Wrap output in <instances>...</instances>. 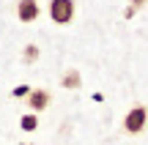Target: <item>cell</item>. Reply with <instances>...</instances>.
I'll return each instance as SVG.
<instances>
[{
	"label": "cell",
	"mask_w": 148,
	"mask_h": 145,
	"mask_svg": "<svg viewBox=\"0 0 148 145\" xmlns=\"http://www.w3.org/2000/svg\"><path fill=\"white\" fill-rule=\"evenodd\" d=\"M49 16L58 25H69L74 19V0H49Z\"/></svg>",
	"instance_id": "obj_1"
},
{
	"label": "cell",
	"mask_w": 148,
	"mask_h": 145,
	"mask_svg": "<svg viewBox=\"0 0 148 145\" xmlns=\"http://www.w3.org/2000/svg\"><path fill=\"white\" fill-rule=\"evenodd\" d=\"M145 120H148V110L137 104V107H132L129 115L123 118V129H126L129 134H140V131L145 129Z\"/></svg>",
	"instance_id": "obj_2"
},
{
	"label": "cell",
	"mask_w": 148,
	"mask_h": 145,
	"mask_svg": "<svg viewBox=\"0 0 148 145\" xmlns=\"http://www.w3.org/2000/svg\"><path fill=\"white\" fill-rule=\"evenodd\" d=\"M16 16H19V22L38 19V3L36 0H19V3H16Z\"/></svg>",
	"instance_id": "obj_3"
},
{
	"label": "cell",
	"mask_w": 148,
	"mask_h": 145,
	"mask_svg": "<svg viewBox=\"0 0 148 145\" xmlns=\"http://www.w3.org/2000/svg\"><path fill=\"white\" fill-rule=\"evenodd\" d=\"M47 104H49V93L47 91H30V93H27V107H30L33 112L47 110Z\"/></svg>",
	"instance_id": "obj_4"
},
{
	"label": "cell",
	"mask_w": 148,
	"mask_h": 145,
	"mask_svg": "<svg viewBox=\"0 0 148 145\" xmlns=\"http://www.w3.org/2000/svg\"><path fill=\"white\" fill-rule=\"evenodd\" d=\"M60 85L63 88H79V74L77 71H66L63 80H60Z\"/></svg>",
	"instance_id": "obj_5"
},
{
	"label": "cell",
	"mask_w": 148,
	"mask_h": 145,
	"mask_svg": "<svg viewBox=\"0 0 148 145\" xmlns=\"http://www.w3.org/2000/svg\"><path fill=\"white\" fill-rule=\"evenodd\" d=\"M19 126H22V131H33L38 126V120H36V115H25V118L19 120Z\"/></svg>",
	"instance_id": "obj_6"
},
{
	"label": "cell",
	"mask_w": 148,
	"mask_h": 145,
	"mask_svg": "<svg viewBox=\"0 0 148 145\" xmlns=\"http://www.w3.org/2000/svg\"><path fill=\"white\" fill-rule=\"evenodd\" d=\"M22 58H25V63H33V60L38 58V47H25V52H22Z\"/></svg>",
	"instance_id": "obj_7"
},
{
	"label": "cell",
	"mask_w": 148,
	"mask_h": 145,
	"mask_svg": "<svg viewBox=\"0 0 148 145\" xmlns=\"http://www.w3.org/2000/svg\"><path fill=\"white\" fill-rule=\"evenodd\" d=\"M27 93H30V88H27V85H19V88H14V96H16V99L27 96Z\"/></svg>",
	"instance_id": "obj_8"
},
{
	"label": "cell",
	"mask_w": 148,
	"mask_h": 145,
	"mask_svg": "<svg viewBox=\"0 0 148 145\" xmlns=\"http://www.w3.org/2000/svg\"><path fill=\"white\" fill-rule=\"evenodd\" d=\"M132 3H134V5H143V3H145V0H132Z\"/></svg>",
	"instance_id": "obj_9"
}]
</instances>
